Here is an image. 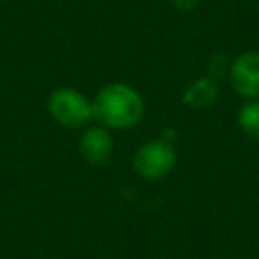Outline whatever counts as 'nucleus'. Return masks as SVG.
I'll return each instance as SVG.
<instances>
[{
	"instance_id": "obj_1",
	"label": "nucleus",
	"mask_w": 259,
	"mask_h": 259,
	"mask_svg": "<svg viewBox=\"0 0 259 259\" xmlns=\"http://www.w3.org/2000/svg\"><path fill=\"white\" fill-rule=\"evenodd\" d=\"M146 103L135 87L124 82L103 85L93 100V119L107 130H132L144 119Z\"/></svg>"
},
{
	"instance_id": "obj_2",
	"label": "nucleus",
	"mask_w": 259,
	"mask_h": 259,
	"mask_svg": "<svg viewBox=\"0 0 259 259\" xmlns=\"http://www.w3.org/2000/svg\"><path fill=\"white\" fill-rule=\"evenodd\" d=\"M52 119L69 130H78L93 121V100L75 87H57L48 98Z\"/></svg>"
},
{
	"instance_id": "obj_3",
	"label": "nucleus",
	"mask_w": 259,
	"mask_h": 259,
	"mask_svg": "<svg viewBox=\"0 0 259 259\" xmlns=\"http://www.w3.org/2000/svg\"><path fill=\"white\" fill-rule=\"evenodd\" d=\"M178 162L176 149L172 142L156 139L142 144L134 155V170L139 178L148 181H158L167 178L174 170Z\"/></svg>"
},
{
	"instance_id": "obj_4",
	"label": "nucleus",
	"mask_w": 259,
	"mask_h": 259,
	"mask_svg": "<svg viewBox=\"0 0 259 259\" xmlns=\"http://www.w3.org/2000/svg\"><path fill=\"white\" fill-rule=\"evenodd\" d=\"M229 82L241 98L259 100V52H243L231 62Z\"/></svg>"
},
{
	"instance_id": "obj_5",
	"label": "nucleus",
	"mask_w": 259,
	"mask_h": 259,
	"mask_svg": "<svg viewBox=\"0 0 259 259\" xmlns=\"http://www.w3.org/2000/svg\"><path fill=\"white\" fill-rule=\"evenodd\" d=\"M80 155L91 165H105L114 155V139L110 130L103 126L87 128L80 137Z\"/></svg>"
},
{
	"instance_id": "obj_6",
	"label": "nucleus",
	"mask_w": 259,
	"mask_h": 259,
	"mask_svg": "<svg viewBox=\"0 0 259 259\" xmlns=\"http://www.w3.org/2000/svg\"><path fill=\"white\" fill-rule=\"evenodd\" d=\"M217 98H219L217 82L209 76H204V78H197L194 83L188 85L183 100L192 108H206L215 103Z\"/></svg>"
},
{
	"instance_id": "obj_7",
	"label": "nucleus",
	"mask_w": 259,
	"mask_h": 259,
	"mask_svg": "<svg viewBox=\"0 0 259 259\" xmlns=\"http://www.w3.org/2000/svg\"><path fill=\"white\" fill-rule=\"evenodd\" d=\"M238 126L243 134L259 139V100H250L238 112Z\"/></svg>"
},
{
	"instance_id": "obj_8",
	"label": "nucleus",
	"mask_w": 259,
	"mask_h": 259,
	"mask_svg": "<svg viewBox=\"0 0 259 259\" xmlns=\"http://www.w3.org/2000/svg\"><path fill=\"white\" fill-rule=\"evenodd\" d=\"M170 2H172V6L178 11H183V13L194 11L201 4V0H170Z\"/></svg>"
},
{
	"instance_id": "obj_9",
	"label": "nucleus",
	"mask_w": 259,
	"mask_h": 259,
	"mask_svg": "<svg viewBox=\"0 0 259 259\" xmlns=\"http://www.w3.org/2000/svg\"><path fill=\"white\" fill-rule=\"evenodd\" d=\"M0 2H2V0H0Z\"/></svg>"
}]
</instances>
